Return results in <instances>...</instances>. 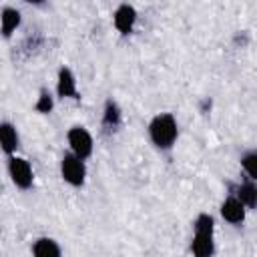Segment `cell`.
I'll use <instances>...</instances> for the list:
<instances>
[{
  "label": "cell",
  "mask_w": 257,
  "mask_h": 257,
  "mask_svg": "<svg viewBox=\"0 0 257 257\" xmlns=\"http://www.w3.org/2000/svg\"><path fill=\"white\" fill-rule=\"evenodd\" d=\"M149 141L159 151H171L179 139V122L173 112H159L147 124Z\"/></svg>",
  "instance_id": "1"
},
{
  "label": "cell",
  "mask_w": 257,
  "mask_h": 257,
  "mask_svg": "<svg viewBox=\"0 0 257 257\" xmlns=\"http://www.w3.org/2000/svg\"><path fill=\"white\" fill-rule=\"evenodd\" d=\"M191 253L197 257H211L215 253V219L209 213H199L193 221Z\"/></svg>",
  "instance_id": "2"
},
{
  "label": "cell",
  "mask_w": 257,
  "mask_h": 257,
  "mask_svg": "<svg viewBox=\"0 0 257 257\" xmlns=\"http://www.w3.org/2000/svg\"><path fill=\"white\" fill-rule=\"evenodd\" d=\"M66 143H68L70 153L76 155L78 159L86 161V159L92 157L94 139H92V135L88 133L86 126H82V124H72V126L66 131Z\"/></svg>",
  "instance_id": "3"
},
{
  "label": "cell",
  "mask_w": 257,
  "mask_h": 257,
  "mask_svg": "<svg viewBox=\"0 0 257 257\" xmlns=\"http://www.w3.org/2000/svg\"><path fill=\"white\" fill-rule=\"evenodd\" d=\"M6 169H8V177L12 181V185L20 191H28L32 185H34V171H32V165L30 161H26L24 157H18L16 153L8 157V163H6Z\"/></svg>",
  "instance_id": "4"
},
{
  "label": "cell",
  "mask_w": 257,
  "mask_h": 257,
  "mask_svg": "<svg viewBox=\"0 0 257 257\" xmlns=\"http://www.w3.org/2000/svg\"><path fill=\"white\" fill-rule=\"evenodd\" d=\"M60 177L66 185L80 189L86 183V163L76 155H72L70 151L64 153L60 159Z\"/></svg>",
  "instance_id": "5"
},
{
  "label": "cell",
  "mask_w": 257,
  "mask_h": 257,
  "mask_svg": "<svg viewBox=\"0 0 257 257\" xmlns=\"http://www.w3.org/2000/svg\"><path fill=\"white\" fill-rule=\"evenodd\" d=\"M137 18H139V12L133 4L128 2H122L114 8L112 12V26L118 34L122 36H128L133 30H135V24H137Z\"/></svg>",
  "instance_id": "6"
},
{
  "label": "cell",
  "mask_w": 257,
  "mask_h": 257,
  "mask_svg": "<svg viewBox=\"0 0 257 257\" xmlns=\"http://www.w3.org/2000/svg\"><path fill=\"white\" fill-rule=\"evenodd\" d=\"M56 96L58 98H70V100L80 98L76 76L68 66H60L56 72Z\"/></svg>",
  "instance_id": "7"
},
{
  "label": "cell",
  "mask_w": 257,
  "mask_h": 257,
  "mask_svg": "<svg viewBox=\"0 0 257 257\" xmlns=\"http://www.w3.org/2000/svg\"><path fill=\"white\" fill-rule=\"evenodd\" d=\"M219 213H221V217H223L229 225H235V227L243 225V223H245V217H247L245 205H243L233 193L223 199V203H221V207H219Z\"/></svg>",
  "instance_id": "8"
},
{
  "label": "cell",
  "mask_w": 257,
  "mask_h": 257,
  "mask_svg": "<svg viewBox=\"0 0 257 257\" xmlns=\"http://www.w3.org/2000/svg\"><path fill=\"white\" fill-rule=\"evenodd\" d=\"M100 124H102V131L106 135L116 133L120 128V124H122V110H120V106L112 98H106V102L102 106V120H100Z\"/></svg>",
  "instance_id": "9"
},
{
  "label": "cell",
  "mask_w": 257,
  "mask_h": 257,
  "mask_svg": "<svg viewBox=\"0 0 257 257\" xmlns=\"http://www.w3.org/2000/svg\"><path fill=\"white\" fill-rule=\"evenodd\" d=\"M20 147V135L18 128L10 120H0V151L4 155H14Z\"/></svg>",
  "instance_id": "10"
},
{
  "label": "cell",
  "mask_w": 257,
  "mask_h": 257,
  "mask_svg": "<svg viewBox=\"0 0 257 257\" xmlns=\"http://www.w3.org/2000/svg\"><path fill=\"white\" fill-rule=\"evenodd\" d=\"M20 22H22V14L18 8L14 6H4L0 10V34L4 38H10L18 28H20Z\"/></svg>",
  "instance_id": "11"
},
{
  "label": "cell",
  "mask_w": 257,
  "mask_h": 257,
  "mask_svg": "<svg viewBox=\"0 0 257 257\" xmlns=\"http://www.w3.org/2000/svg\"><path fill=\"white\" fill-rule=\"evenodd\" d=\"M30 251L36 257H58V255H62V247L52 237H38V239H34Z\"/></svg>",
  "instance_id": "12"
},
{
  "label": "cell",
  "mask_w": 257,
  "mask_h": 257,
  "mask_svg": "<svg viewBox=\"0 0 257 257\" xmlns=\"http://www.w3.org/2000/svg\"><path fill=\"white\" fill-rule=\"evenodd\" d=\"M233 195L245 205L247 211H251V209L257 207V187H255V181L247 179V181L239 183V185L235 187V193H233Z\"/></svg>",
  "instance_id": "13"
},
{
  "label": "cell",
  "mask_w": 257,
  "mask_h": 257,
  "mask_svg": "<svg viewBox=\"0 0 257 257\" xmlns=\"http://www.w3.org/2000/svg\"><path fill=\"white\" fill-rule=\"evenodd\" d=\"M241 169L247 175V179L257 181V151L249 149L247 153L241 155Z\"/></svg>",
  "instance_id": "14"
},
{
  "label": "cell",
  "mask_w": 257,
  "mask_h": 257,
  "mask_svg": "<svg viewBox=\"0 0 257 257\" xmlns=\"http://www.w3.org/2000/svg\"><path fill=\"white\" fill-rule=\"evenodd\" d=\"M52 108H54V96H52V92L48 88H42L38 92L36 102H34V110L40 112V114H50Z\"/></svg>",
  "instance_id": "15"
},
{
  "label": "cell",
  "mask_w": 257,
  "mask_h": 257,
  "mask_svg": "<svg viewBox=\"0 0 257 257\" xmlns=\"http://www.w3.org/2000/svg\"><path fill=\"white\" fill-rule=\"evenodd\" d=\"M26 4H32V6H42V4H46V0H24Z\"/></svg>",
  "instance_id": "16"
}]
</instances>
